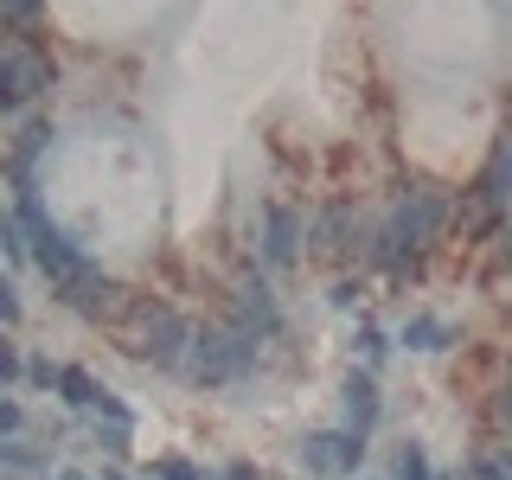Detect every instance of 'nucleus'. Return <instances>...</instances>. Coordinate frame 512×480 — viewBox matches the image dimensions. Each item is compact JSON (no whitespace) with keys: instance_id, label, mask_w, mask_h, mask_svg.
I'll return each mask as SVG.
<instances>
[{"instance_id":"1","label":"nucleus","mask_w":512,"mask_h":480,"mask_svg":"<svg viewBox=\"0 0 512 480\" xmlns=\"http://www.w3.org/2000/svg\"><path fill=\"white\" fill-rule=\"evenodd\" d=\"M256 333H244L237 320H218V327H192V340H186V359H180V372L192 384H237L256 365Z\"/></svg>"},{"instance_id":"2","label":"nucleus","mask_w":512,"mask_h":480,"mask_svg":"<svg viewBox=\"0 0 512 480\" xmlns=\"http://www.w3.org/2000/svg\"><path fill=\"white\" fill-rule=\"evenodd\" d=\"M442 224H448V205L436 199V192H404V199L391 205V224L378 231L372 256L378 263H397L404 250H429L442 237Z\"/></svg>"},{"instance_id":"3","label":"nucleus","mask_w":512,"mask_h":480,"mask_svg":"<svg viewBox=\"0 0 512 480\" xmlns=\"http://www.w3.org/2000/svg\"><path fill=\"white\" fill-rule=\"evenodd\" d=\"M186 340H192V320L167 301H141V333H135V359H148L154 372H180L186 359Z\"/></svg>"},{"instance_id":"4","label":"nucleus","mask_w":512,"mask_h":480,"mask_svg":"<svg viewBox=\"0 0 512 480\" xmlns=\"http://www.w3.org/2000/svg\"><path fill=\"white\" fill-rule=\"evenodd\" d=\"M52 84H58V64L45 58V52H32V45L0 52V116H20V109L39 103Z\"/></svg>"},{"instance_id":"5","label":"nucleus","mask_w":512,"mask_h":480,"mask_svg":"<svg viewBox=\"0 0 512 480\" xmlns=\"http://www.w3.org/2000/svg\"><path fill=\"white\" fill-rule=\"evenodd\" d=\"M301 461H308V474H359L365 436H352V429H314L301 442Z\"/></svg>"},{"instance_id":"6","label":"nucleus","mask_w":512,"mask_h":480,"mask_svg":"<svg viewBox=\"0 0 512 480\" xmlns=\"http://www.w3.org/2000/svg\"><path fill=\"white\" fill-rule=\"evenodd\" d=\"M301 237H308V224H301L295 205H263V263L269 269H288L301 256Z\"/></svg>"},{"instance_id":"7","label":"nucleus","mask_w":512,"mask_h":480,"mask_svg":"<svg viewBox=\"0 0 512 480\" xmlns=\"http://www.w3.org/2000/svg\"><path fill=\"white\" fill-rule=\"evenodd\" d=\"M58 301H64V308H77V314H90V320H103V314H116V308H122V282H109L103 269L90 263L77 282H64V288H58Z\"/></svg>"},{"instance_id":"8","label":"nucleus","mask_w":512,"mask_h":480,"mask_svg":"<svg viewBox=\"0 0 512 480\" xmlns=\"http://www.w3.org/2000/svg\"><path fill=\"white\" fill-rule=\"evenodd\" d=\"M237 327L256 333V340H269V333L282 327V308H276V288H269V282H244V288H237Z\"/></svg>"},{"instance_id":"9","label":"nucleus","mask_w":512,"mask_h":480,"mask_svg":"<svg viewBox=\"0 0 512 480\" xmlns=\"http://www.w3.org/2000/svg\"><path fill=\"white\" fill-rule=\"evenodd\" d=\"M378 410H384L378 378H372V372H352V378H346V429H352V436H372Z\"/></svg>"},{"instance_id":"10","label":"nucleus","mask_w":512,"mask_h":480,"mask_svg":"<svg viewBox=\"0 0 512 480\" xmlns=\"http://www.w3.org/2000/svg\"><path fill=\"white\" fill-rule=\"evenodd\" d=\"M58 391H64V404H71V410H90L96 404V378L84 372V365H58Z\"/></svg>"},{"instance_id":"11","label":"nucleus","mask_w":512,"mask_h":480,"mask_svg":"<svg viewBox=\"0 0 512 480\" xmlns=\"http://www.w3.org/2000/svg\"><path fill=\"white\" fill-rule=\"evenodd\" d=\"M448 340H455V333H448L436 314H416L410 327H404V346H416V352H442Z\"/></svg>"},{"instance_id":"12","label":"nucleus","mask_w":512,"mask_h":480,"mask_svg":"<svg viewBox=\"0 0 512 480\" xmlns=\"http://www.w3.org/2000/svg\"><path fill=\"white\" fill-rule=\"evenodd\" d=\"M32 468H39V455H32V448L26 442H0V474H32Z\"/></svg>"},{"instance_id":"13","label":"nucleus","mask_w":512,"mask_h":480,"mask_svg":"<svg viewBox=\"0 0 512 480\" xmlns=\"http://www.w3.org/2000/svg\"><path fill=\"white\" fill-rule=\"evenodd\" d=\"M480 199H487V205H500V199H506V154H493V160H487V173H480Z\"/></svg>"},{"instance_id":"14","label":"nucleus","mask_w":512,"mask_h":480,"mask_svg":"<svg viewBox=\"0 0 512 480\" xmlns=\"http://www.w3.org/2000/svg\"><path fill=\"white\" fill-rule=\"evenodd\" d=\"M0 250H7L13 263H26V224L13 218V212H0Z\"/></svg>"},{"instance_id":"15","label":"nucleus","mask_w":512,"mask_h":480,"mask_svg":"<svg viewBox=\"0 0 512 480\" xmlns=\"http://www.w3.org/2000/svg\"><path fill=\"white\" fill-rule=\"evenodd\" d=\"M20 378H26V384H39V391H52V384H58V365L32 352V359H20Z\"/></svg>"},{"instance_id":"16","label":"nucleus","mask_w":512,"mask_h":480,"mask_svg":"<svg viewBox=\"0 0 512 480\" xmlns=\"http://www.w3.org/2000/svg\"><path fill=\"white\" fill-rule=\"evenodd\" d=\"M397 480H429V461H423V448H416V442L397 448Z\"/></svg>"},{"instance_id":"17","label":"nucleus","mask_w":512,"mask_h":480,"mask_svg":"<svg viewBox=\"0 0 512 480\" xmlns=\"http://www.w3.org/2000/svg\"><path fill=\"white\" fill-rule=\"evenodd\" d=\"M20 320H26V308H20V288L0 276V327H20Z\"/></svg>"},{"instance_id":"18","label":"nucleus","mask_w":512,"mask_h":480,"mask_svg":"<svg viewBox=\"0 0 512 480\" xmlns=\"http://www.w3.org/2000/svg\"><path fill=\"white\" fill-rule=\"evenodd\" d=\"M13 378H20V346L0 333V384H13Z\"/></svg>"},{"instance_id":"19","label":"nucleus","mask_w":512,"mask_h":480,"mask_svg":"<svg viewBox=\"0 0 512 480\" xmlns=\"http://www.w3.org/2000/svg\"><path fill=\"white\" fill-rule=\"evenodd\" d=\"M352 346L365 352V365H378V359H384V333H378V327H359V340H352Z\"/></svg>"},{"instance_id":"20","label":"nucleus","mask_w":512,"mask_h":480,"mask_svg":"<svg viewBox=\"0 0 512 480\" xmlns=\"http://www.w3.org/2000/svg\"><path fill=\"white\" fill-rule=\"evenodd\" d=\"M154 480H205V474L192 468V461H160V468H154Z\"/></svg>"},{"instance_id":"21","label":"nucleus","mask_w":512,"mask_h":480,"mask_svg":"<svg viewBox=\"0 0 512 480\" xmlns=\"http://www.w3.org/2000/svg\"><path fill=\"white\" fill-rule=\"evenodd\" d=\"M218 480H263V468H256V461H231Z\"/></svg>"},{"instance_id":"22","label":"nucleus","mask_w":512,"mask_h":480,"mask_svg":"<svg viewBox=\"0 0 512 480\" xmlns=\"http://www.w3.org/2000/svg\"><path fill=\"white\" fill-rule=\"evenodd\" d=\"M20 423H26V410H20V404H0V436H13Z\"/></svg>"},{"instance_id":"23","label":"nucleus","mask_w":512,"mask_h":480,"mask_svg":"<svg viewBox=\"0 0 512 480\" xmlns=\"http://www.w3.org/2000/svg\"><path fill=\"white\" fill-rule=\"evenodd\" d=\"M58 480H90V474H84V468H64V474H58Z\"/></svg>"},{"instance_id":"24","label":"nucleus","mask_w":512,"mask_h":480,"mask_svg":"<svg viewBox=\"0 0 512 480\" xmlns=\"http://www.w3.org/2000/svg\"><path fill=\"white\" fill-rule=\"evenodd\" d=\"M103 480H128V474H122V468H103Z\"/></svg>"},{"instance_id":"25","label":"nucleus","mask_w":512,"mask_h":480,"mask_svg":"<svg viewBox=\"0 0 512 480\" xmlns=\"http://www.w3.org/2000/svg\"><path fill=\"white\" fill-rule=\"evenodd\" d=\"M429 480H455V474H429Z\"/></svg>"}]
</instances>
